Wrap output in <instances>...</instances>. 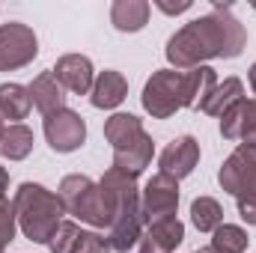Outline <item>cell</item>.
<instances>
[{
	"mask_svg": "<svg viewBox=\"0 0 256 253\" xmlns=\"http://www.w3.org/2000/svg\"><path fill=\"white\" fill-rule=\"evenodd\" d=\"M248 30L232 15L230 3H214L212 12L188 21L167 39V63L179 72H188L208 60H232L244 51Z\"/></svg>",
	"mask_w": 256,
	"mask_h": 253,
	"instance_id": "cell-1",
	"label": "cell"
},
{
	"mask_svg": "<svg viewBox=\"0 0 256 253\" xmlns=\"http://www.w3.org/2000/svg\"><path fill=\"white\" fill-rule=\"evenodd\" d=\"M218 84V74L212 66H196L188 72L179 68H158L143 86V110L152 120H170L176 110L200 108V102L208 96V90Z\"/></svg>",
	"mask_w": 256,
	"mask_h": 253,
	"instance_id": "cell-2",
	"label": "cell"
},
{
	"mask_svg": "<svg viewBox=\"0 0 256 253\" xmlns=\"http://www.w3.org/2000/svg\"><path fill=\"white\" fill-rule=\"evenodd\" d=\"M98 185H102L104 196L110 200V208H114V220H110V230H108V244L116 253H128L131 248L140 244L143 230H146V220H143V212H140L137 176H128L122 170L110 167L102 176Z\"/></svg>",
	"mask_w": 256,
	"mask_h": 253,
	"instance_id": "cell-3",
	"label": "cell"
},
{
	"mask_svg": "<svg viewBox=\"0 0 256 253\" xmlns=\"http://www.w3.org/2000/svg\"><path fill=\"white\" fill-rule=\"evenodd\" d=\"M12 206H15L18 230L33 244H48L66 214L60 194L48 190L39 182H21L15 196H12Z\"/></svg>",
	"mask_w": 256,
	"mask_h": 253,
	"instance_id": "cell-4",
	"label": "cell"
},
{
	"mask_svg": "<svg viewBox=\"0 0 256 253\" xmlns=\"http://www.w3.org/2000/svg\"><path fill=\"white\" fill-rule=\"evenodd\" d=\"M57 194L63 200L66 214H72L74 220L90 224L96 230H110L114 208H110V200L104 196L98 182H92L84 173H72V176H63Z\"/></svg>",
	"mask_w": 256,
	"mask_h": 253,
	"instance_id": "cell-5",
	"label": "cell"
},
{
	"mask_svg": "<svg viewBox=\"0 0 256 253\" xmlns=\"http://www.w3.org/2000/svg\"><path fill=\"white\" fill-rule=\"evenodd\" d=\"M39 57V39L30 24L6 21L0 24V72L24 68Z\"/></svg>",
	"mask_w": 256,
	"mask_h": 253,
	"instance_id": "cell-6",
	"label": "cell"
},
{
	"mask_svg": "<svg viewBox=\"0 0 256 253\" xmlns=\"http://www.w3.org/2000/svg\"><path fill=\"white\" fill-rule=\"evenodd\" d=\"M218 182L226 194H232L236 200L242 196H256V149L238 143L232 155H226V161L218 170Z\"/></svg>",
	"mask_w": 256,
	"mask_h": 253,
	"instance_id": "cell-7",
	"label": "cell"
},
{
	"mask_svg": "<svg viewBox=\"0 0 256 253\" xmlns=\"http://www.w3.org/2000/svg\"><path fill=\"white\" fill-rule=\"evenodd\" d=\"M176 208H179V182L164 173H155L140 190V212L146 226L155 220L176 218Z\"/></svg>",
	"mask_w": 256,
	"mask_h": 253,
	"instance_id": "cell-8",
	"label": "cell"
},
{
	"mask_svg": "<svg viewBox=\"0 0 256 253\" xmlns=\"http://www.w3.org/2000/svg\"><path fill=\"white\" fill-rule=\"evenodd\" d=\"M42 131H45L48 146H51L54 152H60V155L74 152V149H80V146L86 143V122H84V116H80L78 110H72V108H63V110L45 116Z\"/></svg>",
	"mask_w": 256,
	"mask_h": 253,
	"instance_id": "cell-9",
	"label": "cell"
},
{
	"mask_svg": "<svg viewBox=\"0 0 256 253\" xmlns=\"http://www.w3.org/2000/svg\"><path fill=\"white\" fill-rule=\"evenodd\" d=\"M196 164H200V140L194 134H182V137L170 140L164 146V152L158 155V167H161L158 173H164L176 182L191 176Z\"/></svg>",
	"mask_w": 256,
	"mask_h": 253,
	"instance_id": "cell-10",
	"label": "cell"
},
{
	"mask_svg": "<svg viewBox=\"0 0 256 253\" xmlns=\"http://www.w3.org/2000/svg\"><path fill=\"white\" fill-rule=\"evenodd\" d=\"M54 78L60 80V86L74 92V96H90L92 84H96V68L92 60L84 57V54H63L57 63H54Z\"/></svg>",
	"mask_w": 256,
	"mask_h": 253,
	"instance_id": "cell-11",
	"label": "cell"
},
{
	"mask_svg": "<svg viewBox=\"0 0 256 253\" xmlns=\"http://www.w3.org/2000/svg\"><path fill=\"white\" fill-rule=\"evenodd\" d=\"M185 242V224L179 218L155 220L143 230V238L137 244V253H176V248Z\"/></svg>",
	"mask_w": 256,
	"mask_h": 253,
	"instance_id": "cell-12",
	"label": "cell"
},
{
	"mask_svg": "<svg viewBox=\"0 0 256 253\" xmlns=\"http://www.w3.org/2000/svg\"><path fill=\"white\" fill-rule=\"evenodd\" d=\"M126 96H128V80H126L122 72L104 68V72L96 74V84H92V90H90L92 108H98V110H114V108H120V104L126 102Z\"/></svg>",
	"mask_w": 256,
	"mask_h": 253,
	"instance_id": "cell-13",
	"label": "cell"
},
{
	"mask_svg": "<svg viewBox=\"0 0 256 253\" xmlns=\"http://www.w3.org/2000/svg\"><path fill=\"white\" fill-rule=\"evenodd\" d=\"M30 90V102L33 108L42 114V116H51L57 110L66 108V90L60 86V80L54 78V72H42L33 78V84L27 86Z\"/></svg>",
	"mask_w": 256,
	"mask_h": 253,
	"instance_id": "cell-14",
	"label": "cell"
},
{
	"mask_svg": "<svg viewBox=\"0 0 256 253\" xmlns=\"http://www.w3.org/2000/svg\"><path fill=\"white\" fill-rule=\"evenodd\" d=\"M238 98H244V84L238 80V78H224V80H218L212 90H208V96L200 102V108L196 110H202L206 116H224Z\"/></svg>",
	"mask_w": 256,
	"mask_h": 253,
	"instance_id": "cell-15",
	"label": "cell"
},
{
	"mask_svg": "<svg viewBox=\"0 0 256 253\" xmlns=\"http://www.w3.org/2000/svg\"><path fill=\"white\" fill-rule=\"evenodd\" d=\"M152 6L146 0H114L110 6V24L120 33H137L149 24Z\"/></svg>",
	"mask_w": 256,
	"mask_h": 253,
	"instance_id": "cell-16",
	"label": "cell"
},
{
	"mask_svg": "<svg viewBox=\"0 0 256 253\" xmlns=\"http://www.w3.org/2000/svg\"><path fill=\"white\" fill-rule=\"evenodd\" d=\"M33 102H30V90L21 84H0V116L9 120V126L27 120Z\"/></svg>",
	"mask_w": 256,
	"mask_h": 253,
	"instance_id": "cell-17",
	"label": "cell"
},
{
	"mask_svg": "<svg viewBox=\"0 0 256 253\" xmlns=\"http://www.w3.org/2000/svg\"><path fill=\"white\" fill-rule=\"evenodd\" d=\"M30 152H33V131L24 122H15V126L3 128V134H0V158L24 161Z\"/></svg>",
	"mask_w": 256,
	"mask_h": 253,
	"instance_id": "cell-18",
	"label": "cell"
},
{
	"mask_svg": "<svg viewBox=\"0 0 256 253\" xmlns=\"http://www.w3.org/2000/svg\"><path fill=\"white\" fill-rule=\"evenodd\" d=\"M248 230L236 226V224H220L212 232V242L206 253H248Z\"/></svg>",
	"mask_w": 256,
	"mask_h": 253,
	"instance_id": "cell-19",
	"label": "cell"
},
{
	"mask_svg": "<svg viewBox=\"0 0 256 253\" xmlns=\"http://www.w3.org/2000/svg\"><path fill=\"white\" fill-rule=\"evenodd\" d=\"M191 224L200 232H214L224 224V208L214 196H196L191 202Z\"/></svg>",
	"mask_w": 256,
	"mask_h": 253,
	"instance_id": "cell-20",
	"label": "cell"
},
{
	"mask_svg": "<svg viewBox=\"0 0 256 253\" xmlns=\"http://www.w3.org/2000/svg\"><path fill=\"white\" fill-rule=\"evenodd\" d=\"M244 116H248V98H238L224 116H220V134L226 140H238L242 137V126H244Z\"/></svg>",
	"mask_w": 256,
	"mask_h": 253,
	"instance_id": "cell-21",
	"label": "cell"
},
{
	"mask_svg": "<svg viewBox=\"0 0 256 253\" xmlns=\"http://www.w3.org/2000/svg\"><path fill=\"white\" fill-rule=\"evenodd\" d=\"M18 230V218H15V206L9 202L6 194H0V253L9 248V242L15 238Z\"/></svg>",
	"mask_w": 256,
	"mask_h": 253,
	"instance_id": "cell-22",
	"label": "cell"
},
{
	"mask_svg": "<svg viewBox=\"0 0 256 253\" xmlns=\"http://www.w3.org/2000/svg\"><path fill=\"white\" fill-rule=\"evenodd\" d=\"M78 236H80V226H78L74 220H63V224L57 226L54 238L48 242V248H51V253H72L74 244H78Z\"/></svg>",
	"mask_w": 256,
	"mask_h": 253,
	"instance_id": "cell-23",
	"label": "cell"
},
{
	"mask_svg": "<svg viewBox=\"0 0 256 253\" xmlns=\"http://www.w3.org/2000/svg\"><path fill=\"white\" fill-rule=\"evenodd\" d=\"M72 253H114L110 244H108V236L96 232V230H80L78 236V244Z\"/></svg>",
	"mask_w": 256,
	"mask_h": 253,
	"instance_id": "cell-24",
	"label": "cell"
},
{
	"mask_svg": "<svg viewBox=\"0 0 256 253\" xmlns=\"http://www.w3.org/2000/svg\"><path fill=\"white\" fill-rule=\"evenodd\" d=\"M244 146H254L256 149V98H248V116H244V126H242V137H238Z\"/></svg>",
	"mask_w": 256,
	"mask_h": 253,
	"instance_id": "cell-25",
	"label": "cell"
},
{
	"mask_svg": "<svg viewBox=\"0 0 256 253\" xmlns=\"http://www.w3.org/2000/svg\"><path fill=\"white\" fill-rule=\"evenodd\" d=\"M236 206H238L242 220L248 226H256V196H242V200H236Z\"/></svg>",
	"mask_w": 256,
	"mask_h": 253,
	"instance_id": "cell-26",
	"label": "cell"
},
{
	"mask_svg": "<svg viewBox=\"0 0 256 253\" xmlns=\"http://www.w3.org/2000/svg\"><path fill=\"white\" fill-rule=\"evenodd\" d=\"M155 6H158L161 12H167V15H182V12H188V9H191V0H179V3H170V0H155Z\"/></svg>",
	"mask_w": 256,
	"mask_h": 253,
	"instance_id": "cell-27",
	"label": "cell"
},
{
	"mask_svg": "<svg viewBox=\"0 0 256 253\" xmlns=\"http://www.w3.org/2000/svg\"><path fill=\"white\" fill-rule=\"evenodd\" d=\"M6 185H9V173H6V167H0V194L6 190Z\"/></svg>",
	"mask_w": 256,
	"mask_h": 253,
	"instance_id": "cell-28",
	"label": "cell"
},
{
	"mask_svg": "<svg viewBox=\"0 0 256 253\" xmlns=\"http://www.w3.org/2000/svg\"><path fill=\"white\" fill-rule=\"evenodd\" d=\"M248 80H250V90H254V96H256V63L250 66V72H248Z\"/></svg>",
	"mask_w": 256,
	"mask_h": 253,
	"instance_id": "cell-29",
	"label": "cell"
},
{
	"mask_svg": "<svg viewBox=\"0 0 256 253\" xmlns=\"http://www.w3.org/2000/svg\"><path fill=\"white\" fill-rule=\"evenodd\" d=\"M3 128H6V126H3V116H0V134H3Z\"/></svg>",
	"mask_w": 256,
	"mask_h": 253,
	"instance_id": "cell-30",
	"label": "cell"
},
{
	"mask_svg": "<svg viewBox=\"0 0 256 253\" xmlns=\"http://www.w3.org/2000/svg\"><path fill=\"white\" fill-rule=\"evenodd\" d=\"M254 9H256V3H254Z\"/></svg>",
	"mask_w": 256,
	"mask_h": 253,
	"instance_id": "cell-31",
	"label": "cell"
}]
</instances>
